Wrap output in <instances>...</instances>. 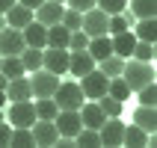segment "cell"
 Instances as JSON below:
<instances>
[{"label":"cell","mask_w":157,"mask_h":148,"mask_svg":"<svg viewBox=\"0 0 157 148\" xmlns=\"http://www.w3.org/2000/svg\"><path fill=\"white\" fill-rule=\"evenodd\" d=\"M122 77L124 83L131 86V92H136V89H142L145 83H151L154 80V68H151V62H142V59H124V68H122Z\"/></svg>","instance_id":"obj_1"},{"label":"cell","mask_w":157,"mask_h":148,"mask_svg":"<svg viewBox=\"0 0 157 148\" xmlns=\"http://www.w3.org/2000/svg\"><path fill=\"white\" fill-rule=\"evenodd\" d=\"M53 101H56L59 110H80L83 101H86V95H83L80 83H59L56 92H53Z\"/></svg>","instance_id":"obj_2"},{"label":"cell","mask_w":157,"mask_h":148,"mask_svg":"<svg viewBox=\"0 0 157 148\" xmlns=\"http://www.w3.org/2000/svg\"><path fill=\"white\" fill-rule=\"evenodd\" d=\"M56 86H59V74H53L48 68H36L33 77H30V89H33L36 98H53Z\"/></svg>","instance_id":"obj_3"},{"label":"cell","mask_w":157,"mask_h":148,"mask_svg":"<svg viewBox=\"0 0 157 148\" xmlns=\"http://www.w3.org/2000/svg\"><path fill=\"white\" fill-rule=\"evenodd\" d=\"M107 86H110V77H107V74H101V71H98V65L89 71V74H83V77H80V89H83V95H86L89 101H98V98L107 92Z\"/></svg>","instance_id":"obj_4"},{"label":"cell","mask_w":157,"mask_h":148,"mask_svg":"<svg viewBox=\"0 0 157 148\" xmlns=\"http://www.w3.org/2000/svg\"><path fill=\"white\" fill-rule=\"evenodd\" d=\"M107 24H110V15H107L104 9L92 6V9L83 12V24H80V30L92 39V36H104L107 33Z\"/></svg>","instance_id":"obj_5"},{"label":"cell","mask_w":157,"mask_h":148,"mask_svg":"<svg viewBox=\"0 0 157 148\" xmlns=\"http://www.w3.org/2000/svg\"><path fill=\"white\" fill-rule=\"evenodd\" d=\"M122 133H124V122L119 116L107 119L101 127H98V136H101V148H122Z\"/></svg>","instance_id":"obj_6"},{"label":"cell","mask_w":157,"mask_h":148,"mask_svg":"<svg viewBox=\"0 0 157 148\" xmlns=\"http://www.w3.org/2000/svg\"><path fill=\"white\" fill-rule=\"evenodd\" d=\"M30 131H33V142L39 148H53V142H56V124H53V119H36L33 124H30Z\"/></svg>","instance_id":"obj_7"},{"label":"cell","mask_w":157,"mask_h":148,"mask_svg":"<svg viewBox=\"0 0 157 148\" xmlns=\"http://www.w3.org/2000/svg\"><path fill=\"white\" fill-rule=\"evenodd\" d=\"M42 68H48V71L62 77L68 71V47H44L42 51Z\"/></svg>","instance_id":"obj_8"},{"label":"cell","mask_w":157,"mask_h":148,"mask_svg":"<svg viewBox=\"0 0 157 148\" xmlns=\"http://www.w3.org/2000/svg\"><path fill=\"white\" fill-rule=\"evenodd\" d=\"M24 47H27V42L21 36V30H15V27H3L0 30V56H18Z\"/></svg>","instance_id":"obj_9"},{"label":"cell","mask_w":157,"mask_h":148,"mask_svg":"<svg viewBox=\"0 0 157 148\" xmlns=\"http://www.w3.org/2000/svg\"><path fill=\"white\" fill-rule=\"evenodd\" d=\"M33 122H36L33 98L30 101H12V107H9V124L12 127H30Z\"/></svg>","instance_id":"obj_10"},{"label":"cell","mask_w":157,"mask_h":148,"mask_svg":"<svg viewBox=\"0 0 157 148\" xmlns=\"http://www.w3.org/2000/svg\"><path fill=\"white\" fill-rule=\"evenodd\" d=\"M53 124H56V133H59V136H74V133L83 127L77 110H59V113L53 116Z\"/></svg>","instance_id":"obj_11"},{"label":"cell","mask_w":157,"mask_h":148,"mask_svg":"<svg viewBox=\"0 0 157 148\" xmlns=\"http://www.w3.org/2000/svg\"><path fill=\"white\" fill-rule=\"evenodd\" d=\"M36 21L44 27H51V24H59L62 21V12H65V6L62 3H56V0H44L42 6H36Z\"/></svg>","instance_id":"obj_12"},{"label":"cell","mask_w":157,"mask_h":148,"mask_svg":"<svg viewBox=\"0 0 157 148\" xmlns=\"http://www.w3.org/2000/svg\"><path fill=\"white\" fill-rule=\"evenodd\" d=\"M95 68V59L89 56V51H68V71L74 77H83Z\"/></svg>","instance_id":"obj_13"},{"label":"cell","mask_w":157,"mask_h":148,"mask_svg":"<svg viewBox=\"0 0 157 148\" xmlns=\"http://www.w3.org/2000/svg\"><path fill=\"white\" fill-rule=\"evenodd\" d=\"M86 51H89V56L95 59V65H98L101 59H107V56L113 53V39H110V33L92 36V39H89V44H86Z\"/></svg>","instance_id":"obj_14"},{"label":"cell","mask_w":157,"mask_h":148,"mask_svg":"<svg viewBox=\"0 0 157 148\" xmlns=\"http://www.w3.org/2000/svg\"><path fill=\"white\" fill-rule=\"evenodd\" d=\"M6 15V27H15V30H24L30 21H33V9H27V6H21V3H12V6L3 12Z\"/></svg>","instance_id":"obj_15"},{"label":"cell","mask_w":157,"mask_h":148,"mask_svg":"<svg viewBox=\"0 0 157 148\" xmlns=\"http://www.w3.org/2000/svg\"><path fill=\"white\" fill-rule=\"evenodd\" d=\"M33 98V89H30V77H12L6 83V101H30Z\"/></svg>","instance_id":"obj_16"},{"label":"cell","mask_w":157,"mask_h":148,"mask_svg":"<svg viewBox=\"0 0 157 148\" xmlns=\"http://www.w3.org/2000/svg\"><path fill=\"white\" fill-rule=\"evenodd\" d=\"M110 39H113V53H116V56L131 59L133 44H136V36H133L131 30H124V33H116V36H110Z\"/></svg>","instance_id":"obj_17"},{"label":"cell","mask_w":157,"mask_h":148,"mask_svg":"<svg viewBox=\"0 0 157 148\" xmlns=\"http://www.w3.org/2000/svg\"><path fill=\"white\" fill-rule=\"evenodd\" d=\"M21 36H24V42L30 44V47H44V36H48V27L39 24V21H30V24L21 30Z\"/></svg>","instance_id":"obj_18"},{"label":"cell","mask_w":157,"mask_h":148,"mask_svg":"<svg viewBox=\"0 0 157 148\" xmlns=\"http://www.w3.org/2000/svg\"><path fill=\"white\" fill-rule=\"evenodd\" d=\"M133 124L142 127L145 133H154V131H157V110H154V107L140 104V110L133 113Z\"/></svg>","instance_id":"obj_19"},{"label":"cell","mask_w":157,"mask_h":148,"mask_svg":"<svg viewBox=\"0 0 157 148\" xmlns=\"http://www.w3.org/2000/svg\"><path fill=\"white\" fill-rule=\"evenodd\" d=\"M148 142V133L136 127V124H124V133H122V145L124 148H145Z\"/></svg>","instance_id":"obj_20"},{"label":"cell","mask_w":157,"mask_h":148,"mask_svg":"<svg viewBox=\"0 0 157 148\" xmlns=\"http://www.w3.org/2000/svg\"><path fill=\"white\" fill-rule=\"evenodd\" d=\"M68 36L71 30H65L62 24H51L44 36V47H68Z\"/></svg>","instance_id":"obj_21"},{"label":"cell","mask_w":157,"mask_h":148,"mask_svg":"<svg viewBox=\"0 0 157 148\" xmlns=\"http://www.w3.org/2000/svg\"><path fill=\"white\" fill-rule=\"evenodd\" d=\"M133 36L140 39V42H154L157 39V21L154 18H136V30Z\"/></svg>","instance_id":"obj_22"},{"label":"cell","mask_w":157,"mask_h":148,"mask_svg":"<svg viewBox=\"0 0 157 148\" xmlns=\"http://www.w3.org/2000/svg\"><path fill=\"white\" fill-rule=\"evenodd\" d=\"M42 51H44V47H30V44H27L24 51L18 53V56H21V65H24V71L42 68Z\"/></svg>","instance_id":"obj_23"},{"label":"cell","mask_w":157,"mask_h":148,"mask_svg":"<svg viewBox=\"0 0 157 148\" xmlns=\"http://www.w3.org/2000/svg\"><path fill=\"white\" fill-rule=\"evenodd\" d=\"M74 145L77 148H101V136H98V131H92V127H80V131L74 133Z\"/></svg>","instance_id":"obj_24"},{"label":"cell","mask_w":157,"mask_h":148,"mask_svg":"<svg viewBox=\"0 0 157 148\" xmlns=\"http://www.w3.org/2000/svg\"><path fill=\"white\" fill-rule=\"evenodd\" d=\"M0 74H6L9 80H12V77H21V74H27L24 65H21V56H0Z\"/></svg>","instance_id":"obj_25"},{"label":"cell","mask_w":157,"mask_h":148,"mask_svg":"<svg viewBox=\"0 0 157 148\" xmlns=\"http://www.w3.org/2000/svg\"><path fill=\"white\" fill-rule=\"evenodd\" d=\"M122 68H124V59H122V56H116V53H110L107 59L98 62V71H101V74H107V77H119V74H122Z\"/></svg>","instance_id":"obj_26"},{"label":"cell","mask_w":157,"mask_h":148,"mask_svg":"<svg viewBox=\"0 0 157 148\" xmlns=\"http://www.w3.org/2000/svg\"><path fill=\"white\" fill-rule=\"evenodd\" d=\"M33 110H36V119H53V116L59 113V107H56L53 98H36Z\"/></svg>","instance_id":"obj_27"},{"label":"cell","mask_w":157,"mask_h":148,"mask_svg":"<svg viewBox=\"0 0 157 148\" xmlns=\"http://www.w3.org/2000/svg\"><path fill=\"white\" fill-rule=\"evenodd\" d=\"M107 95H113L116 101H128V98H131V86H128V83H124V77L122 74H119V77H110V86H107Z\"/></svg>","instance_id":"obj_28"},{"label":"cell","mask_w":157,"mask_h":148,"mask_svg":"<svg viewBox=\"0 0 157 148\" xmlns=\"http://www.w3.org/2000/svg\"><path fill=\"white\" fill-rule=\"evenodd\" d=\"M131 15L133 18H154L157 0H131Z\"/></svg>","instance_id":"obj_29"},{"label":"cell","mask_w":157,"mask_h":148,"mask_svg":"<svg viewBox=\"0 0 157 148\" xmlns=\"http://www.w3.org/2000/svg\"><path fill=\"white\" fill-rule=\"evenodd\" d=\"M98 107H101V113H104L107 116V119H113V116H122V101H116V98L113 95H107V92H104V95H101V98H98Z\"/></svg>","instance_id":"obj_30"},{"label":"cell","mask_w":157,"mask_h":148,"mask_svg":"<svg viewBox=\"0 0 157 148\" xmlns=\"http://www.w3.org/2000/svg\"><path fill=\"white\" fill-rule=\"evenodd\" d=\"M131 18H133V15H124V12H119V15H110L107 33L116 36V33H124V30H131Z\"/></svg>","instance_id":"obj_31"},{"label":"cell","mask_w":157,"mask_h":148,"mask_svg":"<svg viewBox=\"0 0 157 148\" xmlns=\"http://www.w3.org/2000/svg\"><path fill=\"white\" fill-rule=\"evenodd\" d=\"M131 56L133 59H142V62H154V42H140V39H136Z\"/></svg>","instance_id":"obj_32"},{"label":"cell","mask_w":157,"mask_h":148,"mask_svg":"<svg viewBox=\"0 0 157 148\" xmlns=\"http://www.w3.org/2000/svg\"><path fill=\"white\" fill-rule=\"evenodd\" d=\"M9 145H36L33 142V131H30V127H12Z\"/></svg>","instance_id":"obj_33"},{"label":"cell","mask_w":157,"mask_h":148,"mask_svg":"<svg viewBox=\"0 0 157 148\" xmlns=\"http://www.w3.org/2000/svg\"><path fill=\"white\" fill-rule=\"evenodd\" d=\"M65 30H80V24H83V12H77V9H65L62 12V21H59Z\"/></svg>","instance_id":"obj_34"},{"label":"cell","mask_w":157,"mask_h":148,"mask_svg":"<svg viewBox=\"0 0 157 148\" xmlns=\"http://www.w3.org/2000/svg\"><path fill=\"white\" fill-rule=\"evenodd\" d=\"M136 95H140V104L154 107V104H157V86H154V80H151V83H145L142 89H136Z\"/></svg>","instance_id":"obj_35"},{"label":"cell","mask_w":157,"mask_h":148,"mask_svg":"<svg viewBox=\"0 0 157 148\" xmlns=\"http://www.w3.org/2000/svg\"><path fill=\"white\" fill-rule=\"evenodd\" d=\"M95 6L104 9L107 15H119V12L128 9V0H95Z\"/></svg>","instance_id":"obj_36"},{"label":"cell","mask_w":157,"mask_h":148,"mask_svg":"<svg viewBox=\"0 0 157 148\" xmlns=\"http://www.w3.org/2000/svg\"><path fill=\"white\" fill-rule=\"evenodd\" d=\"M86 44H89V36L83 33V30H71V36H68V51H86Z\"/></svg>","instance_id":"obj_37"},{"label":"cell","mask_w":157,"mask_h":148,"mask_svg":"<svg viewBox=\"0 0 157 148\" xmlns=\"http://www.w3.org/2000/svg\"><path fill=\"white\" fill-rule=\"evenodd\" d=\"M71 9H77V12H86V9H92L95 6V0H65Z\"/></svg>","instance_id":"obj_38"},{"label":"cell","mask_w":157,"mask_h":148,"mask_svg":"<svg viewBox=\"0 0 157 148\" xmlns=\"http://www.w3.org/2000/svg\"><path fill=\"white\" fill-rule=\"evenodd\" d=\"M9 133H12V124L0 122V148H9Z\"/></svg>","instance_id":"obj_39"},{"label":"cell","mask_w":157,"mask_h":148,"mask_svg":"<svg viewBox=\"0 0 157 148\" xmlns=\"http://www.w3.org/2000/svg\"><path fill=\"white\" fill-rule=\"evenodd\" d=\"M18 3H21V6H27V9H36V6H42L44 0H18Z\"/></svg>","instance_id":"obj_40"},{"label":"cell","mask_w":157,"mask_h":148,"mask_svg":"<svg viewBox=\"0 0 157 148\" xmlns=\"http://www.w3.org/2000/svg\"><path fill=\"white\" fill-rule=\"evenodd\" d=\"M12 3H15V0H0V15H3V12H6V9L12 6Z\"/></svg>","instance_id":"obj_41"},{"label":"cell","mask_w":157,"mask_h":148,"mask_svg":"<svg viewBox=\"0 0 157 148\" xmlns=\"http://www.w3.org/2000/svg\"><path fill=\"white\" fill-rule=\"evenodd\" d=\"M6 83H9V77H6V74H0V89H3V92H6Z\"/></svg>","instance_id":"obj_42"},{"label":"cell","mask_w":157,"mask_h":148,"mask_svg":"<svg viewBox=\"0 0 157 148\" xmlns=\"http://www.w3.org/2000/svg\"><path fill=\"white\" fill-rule=\"evenodd\" d=\"M6 104V92H3V89H0V107Z\"/></svg>","instance_id":"obj_43"},{"label":"cell","mask_w":157,"mask_h":148,"mask_svg":"<svg viewBox=\"0 0 157 148\" xmlns=\"http://www.w3.org/2000/svg\"><path fill=\"white\" fill-rule=\"evenodd\" d=\"M3 27H6V15H0V30H3Z\"/></svg>","instance_id":"obj_44"},{"label":"cell","mask_w":157,"mask_h":148,"mask_svg":"<svg viewBox=\"0 0 157 148\" xmlns=\"http://www.w3.org/2000/svg\"><path fill=\"white\" fill-rule=\"evenodd\" d=\"M0 122H3V107H0Z\"/></svg>","instance_id":"obj_45"},{"label":"cell","mask_w":157,"mask_h":148,"mask_svg":"<svg viewBox=\"0 0 157 148\" xmlns=\"http://www.w3.org/2000/svg\"><path fill=\"white\" fill-rule=\"evenodd\" d=\"M56 3H65V0H56Z\"/></svg>","instance_id":"obj_46"}]
</instances>
